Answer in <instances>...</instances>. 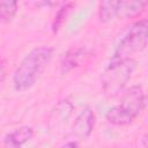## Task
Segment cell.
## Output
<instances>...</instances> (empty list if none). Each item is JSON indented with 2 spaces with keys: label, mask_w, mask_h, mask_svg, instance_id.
Segmentation results:
<instances>
[{
  "label": "cell",
  "mask_w": 148,
  "mask_h": 148,
  "mask_svg": "<svg viewBox=\"0 0 148 148\" xmlns=\"http://www.w3.org/2000/svg\"><path fill=\"white\" fill-rule=\"evenodd\" d=\"M5 76H6V74H5V71H3V69H0V88H1V86H2V83H3Z\"/></svg>",
  "instance_id": "cell-12"
},
{
  "label": "cell",
  "mask_w": 148,
  "mask_h": 148,
  "mask_svg": "<svg viewBox=\"0 0 148 148\" xmlns=\"http://www.w3.org/2000/svg\"><path fill=\"white\" fill-rule=\"evenodd\" d=\"M84 54H86L84 49H81V47H75V49L73 47V49H71L67 52V54L64 57V60H62V64H61L62 72L65 73V72L71 71L74 67H76L80 64L81 59L84 57Z\"/></svg>",
  "instance_id": "cell-8"
},
{
  "label": "cell",
  "mask_w": 148,
  "mask_h": 148,
  "mask_svg": "<svg viewBox=\"0 0 148 148\" xmlns=\"http://www.w3.org/2000/svg\"><path fill=\"white\" fill-rule=\"evenodd\" d=\"M135 67L136 61L134 59L118 61L110 60L101 77L103 92L108 97H114L120 94L126 87Z\"/></svg>",
  "instance_id": "cell-4"
},
{
  "label": "cell",
  "mask_w": 148,
  "mask_h": 148,
  "mask_svg": "<svg viewBox=\"0 0 148 148\" xmlns=\"http://www.w3.org/2000/svg\"><path fill=\"white\" fill-rule=\"evenodd\" d=\"M73 6H74L73 2H67L57 12V14L54 16V20H53V23H52V31L53 32H57L60 29V27L62 25L65 18L67 17V15H68V13H69V10L72 9Z\"/></svg>",
  "instance_id": "cell-10"
},
{
  "label": "cell",
  "mask_w": 148,
  "mask_h": 148,
  "mask_svg": "<svg viewBox=\"0 0 148 148\" xmlns=\"http://www.w3.org/2000/svg\"><path fill=\"white\" fill-rule=\"evenodd\" d=\"M95 121H96V117L94 110L90 106L83 108V110L77 114V117L73 123L72 134L80 140L88 139L94 130Z\"/></svg>",
  "instance_id": "cell-5"
},
{
  "label": "cell",
  "mask_w": 148,
  "mask_h": 148,
  "mask_svg": "<svg viewBox=\"0 0 148 148\" xmlns=\"http://www.w3.org/2000/svg\"><path fill=\"white\" fill-rule=\"evenodd\" d=\"M59 148H79V146H77L76 142L71 141V142H67V143H65L64 146H61V147H59Z\"/></svg>",
  "instance_id": "cell-11"
},
{
  "label": "cell",
  "mask_w": 148,
  "mask_h": 148,
  "mask_svg": "<svg viewBox=\"0 0 148 148\" xmlns=\"http://www.w3.org/2000/svg\"><path fill=\"white\" fill-rule=\"evenodd\" d=\"M34 136V128L30 126L20 127L9 134L5 139V148H21Z\"/></svg>",
  "instance_id": "cell-7"
},
{
  "label": "cell",
  "mask_w": 148,
  "mask_h": 148,
  "mask_svg": "<svg viewBox=\"0 0 148 148\" xmlns=\"http://www.w3.org/2000/svg\"><path fill=\"white\" fill-rule=\"evenodd\" d=\"M148 42V22L147 20H140L131 25V28L123 36L118 43L111 61L133 59L135 53L142 52Z\"/></svg>",
  "instance_id": "cell-3"
},
{
  "label": "cell",
  "mask_w": 148,
  "mask_h": 148,
  "mask_svg": "<svg viewBox=\"0 0 148 148\" xmlns=\"http://www.w3.org/2000/svg\"><path fill=\"white\" fill-rule=\"evenodd\" d=\"M147 97L143 88L139 84L132 86L125 90L120 103L106 112V120L117 126H124L133 123L145 110Z\"/></svg>",
  "instance_id": "cell-2"
},
{
  "label": "cell",
  "mask_w": 148,
  "mask_h": 148,
  "mask_svg": "<svg viewBox=\"0 0 148 148\" xmlns=\"http://www.w3.org/2000/svg\"><path fill=\"white\" fill-rule=\"evenodd\" d=\"M17 13V2L13 0H0V22L9 23Z\"/></svg>",
  "instance_id": "cell-9"
},
{
  "label": "cell",
  "mask_w": 148,
  "mask_h": 148,
  "mask_svg": "<svg viewBox=\"0 0 148 148\" xmlns=\"http://www.w3.org/2000/svg\"><path fill=\"white\" fill-rule=\"evenodd\" d=\"M148 2L147 1H130L120 0L116 5V18H131L140 15L145 12Z\"/></svg>",
  "instance_id": "cell-6"
},
{
  "label": "cell",
  "mask_w": 148,
  "mask_h": 148,
  "mask_svg": "<svg viewBox=\"0 0 148 148\" xmlns=\"http://www.w3.org/2000/svg\"><path fill=\"white\" fill-rule=\"evenodd\" d=\"M53 56V47L38 46L32 49L20 62L13 75V84L17 91L30 89L44 69L50 64Z\"/></svg>",
  "instance_id": "cell-1"
}]
</instances>
